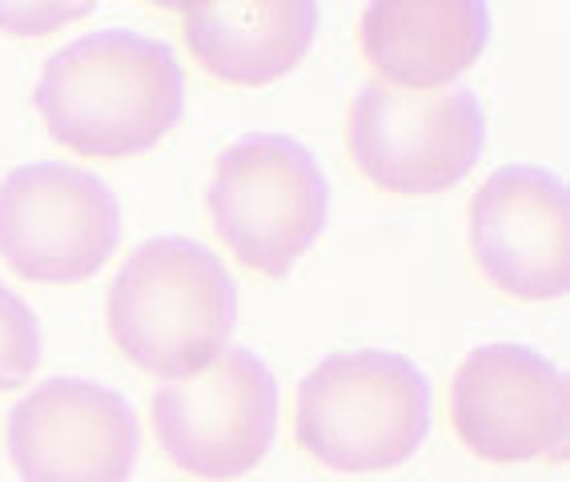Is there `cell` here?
<instances>
[{"mask_svg":"<svg viewBox=\"0 0 570 482\" xmlns=\"http://www.w3.org/2000/svg\"><path fill=\"white\" fill-rule=\"evenodd\" d=\"M450 431L487 466L567 462V378L527 346H479L446 386Z\"/></svg>","mask_w":570,"mask_h":482,"instance_id":"8","label":"cell"},{"mask_svg":"<svg viewBox=\"0 0 570 482\" xmlns=\"http://www.w3.org/2000/svg\"><path fill=\"white\" fill-rule=\"evenodd\" d=\"M342 149L350 169L390 201L442 197L479 161V101L466 89L397 92L370 85L350 101Z\"/></svg>","mask_w":570,"mask_h":482,"instance_id":"5","label":"cell"},{"mask_svg":"<svg viewBox=\"0 0 570 482\" xmlns=\"http://www.w3.org/2000/svg\"><path fill=\"white\" fill-rule=\"evenodd\" d=\"M237 289L222 257L197 242L154 237L112 274L105 334L145 378L181 382L209 370L229 346Z\"/></svg>","mask_w":570,"mask_h":482,"instance_id":"2","label":"cell"},{"mask_svg":"<svg viewBox=\"0 0 570 482\" xmlns=\"http://www.w3.org/2000/svg\"><path fill=\"white\" fill-rule=\"evenodd\" d=\"M41 366V322L0 282V394L21 391Z\"/></svg>","mask_w":570,"mask_h":482,"instance_id":"13","label":"cell"},{"mask_svg":"<svg viewBox=\"0 0 570 482\" xmlns=\"http://www.w3.org/2000/svg\"><path fill=\"white\" fill-rule=\"evenodd\" d=\"M45 134L81 161H129L174 134L181 69L154 37L92 32L45 61L32 89Z\"/></svg>","mask_w":570,"mask_h":482,"instance_id":"1","label":"cell"},{"mask_svg":"<svg viewBox=\"0 0 570 482\" xmlns=\"http://www.w3.org/2000/svg\"><path fill=\"white\" fill-rule=\"evenodd\" d=\"M92 4H0V37L12 41H45L89 17Z\"/></svg>","mask_w":570,"mask_h":482,"instance_id":"14","label":"cell"},{"mask_svg":"<svg viewBox=\"0 0 570 482\" xmlns=\"http://www.w3.org/2000/svg\"><path fill=\"white\" fill-rule=\"evenodd\" d=\"M466 257L482 286L514 306H547L567 294V189L547 169L502 165L470 194Z\"/></svg>","mask_w":570,"mask_h":482,"instance_id":"9","label":"cell"},{"mask_svg":"<svg viewBox=\"0 0 570 482\" xmlns=\"http://www.w3.org/2000/svg\"><path fill=\"white\" fill-rule=\"evenodd\" d=\"M430 431L422 370L390 350H346L297 382L289 434L302 459L334 474H386Z\"/></svg>","mask_w":570,"mask_h":482,"instance_id":"3","label":"cell"},{"mask_svg":"<svg viewBox=\"0 0 570 482\" xmlns=\"http://www.w3.org/2000/svg\"><path fill=\"white\" fill-rule=\"evenodd\" d=\"M317 9L302 0H202L177 9V37L197 72L225 89H265L306 61Z\"/></svg>","mask_w":570,"mask_h":482,"instance_id":"12","label":"cell"},{"mask_svg":"<svg viewBox=\"0 0 570 482\" xmlns=\"http://www.w3.org/2000/svg\"><path fill=\"white\" fill-rule=\"evenodd\" d=\"M121 217L101 177L21 165L0 181V266L29 286H85L117 249Z\"/></svg>","mask_w":570,"mask_h":482,"instance_id":"7","label":"cell"},{"mask_svg":"<svg viewBox=\"0 0 570 482\" xmlns=\"http://www.w3.org/2000/svg\"><path fill=\"white\" fill-rule=\"evenodd\" d=\"M326 177L294 137H242L205 177V226L242 274L282 282L326 226Z\"/></svg>","mask_w":570,"mask_h":482,"instance_id":"4","label":"cell"},{"mask_svg":"<svg viewBox=\"0 0 570 482\" xmlns=\"http://www.w3.org/2000/svg\"><path fill=\"white\" fill-rule=\"evenodd\" d=\"M4 446L21 482H129L137 419L97 382L49 378L12 406Z\"/></svg>","mask_w":570,"mask_h":482,"instance_id":"10","label":"cell"},{"mask_svg":"<svg viewBox=\"0 0 570 482\" xmlns=\"http://www.w3.org/2000/svg\"><path fill=\"white\" fill-rule=\"evenodd\" d=\"M487 9L474 0H382L357 17V61L377 89H450L487 49Z\"/></svg>","mask_w":570,"mask_h":482,"instance_id":"11","label":"cell"},{"mask_svg":"<svg viewBox=\"0 0 570 482\" xmlns=\"http://www.w3.org/2000/svg\"><path fill=\"white\" fill-rule=\"evenodd\" d=\"M149 431L165 462L189 479H245L274 446V374L249 350H225L209 370L154 391Z\"/></svg>","mask_w":570,"mask_h":482,"instance_id":"6","label":"cell"}]
</instances>
